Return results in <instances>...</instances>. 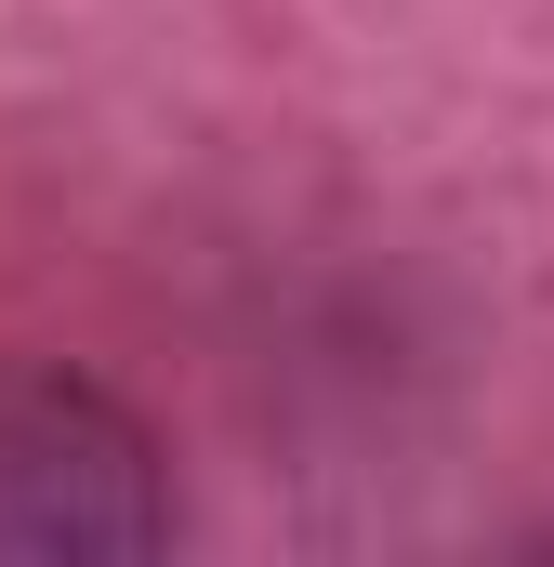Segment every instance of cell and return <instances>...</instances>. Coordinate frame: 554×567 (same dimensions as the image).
I'll use <instances>...</instances> for the list:
<instances>
[{
    "label": "cell",
    "mask_w": 554,
    "mask_h": 567,
    "mask_svg": "<svg viewBox=\"0 0 554 567\" xmlns=\"http://www.w3.org/2000/svg\"><path fill=\"white\" fill-rule=\"evenodd\" d=\"M158 542H172L158 435L80 370H13L0 383V567H106Z\"/></svg>",
    "instance_id": "cell-1"
}]
</instances>
